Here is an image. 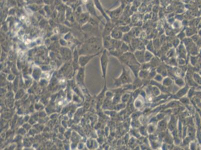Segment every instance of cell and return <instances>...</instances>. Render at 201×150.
<instances>
[{"instance_id": "cell-1", "label": "cell", "mask_w": 201, "mask_h": 150, "mask_svg": "<svg viewBox=\"0 0 201 150\" xmlns=\"http://www.w3.org/2000/svg\"><path fill=\"white\" fill-rule=\"evenodd\" d=\"M101 43L100 40L97 38H91L86 43L83 45L81 48V52H85V54H96L101 53Z\"/></svg>"}, {"instance_id": "cell-2", "label": "cell", "mask_w": 201, "mask_h": 150, "mask_svg": "<svg viewBox=\"0 0 201 150\" xmlns=\"http://www.w3.org/2000/svg\"><path fill=\"white\" fill-rule=\"evenodd\" d=\"M133 81L132 78L130 71L126 70L124 67L120 76L115 79L114 85L117 87L123 86L126 85L130 84L133 83Z\"/></svg>"}, {"instance_id": "cell-3", "label": "cell", "mask_w": 201, "mask_h": 150, "mask_svg": "<svg viewBox=\"0 0 201 150\" xmlns=\"http://www.w3.org/2000/svg\"><path fill=\"white\" fill-rule=\"evenodd\" d=\"M100 62H101L102 72L103 73V77L104 79V88H106V76H107L108 62H109L108 53L106 50H104L102 52V55L100 58Z\"/></svg>"}, {"instance_id": "cell-4", "label": "cell", "mask_w": 201, "mask_h": 150, "mask_svg": "<svg viewBox=\"0 0 201 150\" xmlns=\"http://www.w3.org/2000/svg\"><path fill=\"white\" fill-rule=\"evenodd\" d=\"M101 53H98L96 54H92V55H85V56H81L79 58V63L81 67H84L85 65H86L91 60H92L93 58L97 56H98L99 54Z\"/></svg>"}, {"instance_id": "cell-5", "label": "cell", "mask_w": 201, "mask_h": 150, "mask_svg": "<svg viewBox=\"0 0 201 150\" xmlns=\"http://www.w3.org/2000/svg\"><path fill=\"white\" fill-rule=\"evenodd\" d=\"M90 14L88 12H83L79 14L78 21L79 24L82 26H84L87 24L90 20Z\"/></svg>"}, {"instance_id": "cell-6", "label": "cell", "mask_w": 201, "mask_h": 150, "mask_svg": "<svg viewBox=\"0 0 201 150\" xmlns=\"http://www.w3.org/2000/svg\"><path fill=\"white\" fill-rule=\"evenodd\" d=\"M93 3L94 4V5H95V7L97 9H98L101 13H102L103 15L104 16V17H105L106 19L108 21V17L107 16L105 12H104V9L102 8V6L100 3V2L99 0H93Z\"/></svg>"}, {"instance_id": "cell-7", "label": "cell", "mask_w": 201, "mask_h": 150, "mask_svg": "<svg viewBox=\"0 0 201 150\" xmlns=\"http://www.w3.org/2000/svg\"><path fill=\"white\" fill-rule=\"evenodd\" d=\"M144 55H145V53H143L142 51L137 52V53L135 54V56L136 60H137V61L139 63H140L141 65L145 63V58H144Z\"/></svg>"}, {"instance_id": "cell-8", "label": "cell", "mask_w": 201, "mask_h": 150, "mask_svg": "<svg viewBox=\"0 0 201 150\" xmlns=\"http://www.w3.org/2000/svg\"><path fill=\"white\" fill-rule=\"evenodd\" d=\"M156 71L158 74H161L164 78L168 76V71L165 67L163 65H160L156 68Z\"/></svg>"}, {"instance_id": "cell-9", "label": "cell", "mask_w": 201, "mask_h": 150, "mask_svg": "<svg viewBox=\"0 0 201 150\" xmlns=\"http://www.w3.org/2000/svg\"><path fill=\"white\" fill-rule=\"evenodd\" d=\"M188 90V87L187 86H185L184 87H182V88L180 89L176 94V97L178 98H180L183 97L185 95V94L187 93Z\"/></svg>"}, {"instance_id": "cell-10", "label": "cell", "mask_w": 201, "mask_h": 150, "mask_svg": "<svg viewBox=\"0 0 201 150\" xmlns=\"http://www.w3.org/2000/svg\"><path fill=\"white\" fill-rule=\"evenodd\" d=\"M173 83V81L171 78L167 76L166 77H164L162 83L164 87H165L167 88L168 87H170L172 85Z\"/></svg>"}, {"instance_id": "cell-11", "label": "cell", "mask_w": 201, "mask_h": 150, "mask_svg": "<svg viewBox=\"0 0 201 150\" xmlns=\"http://www.w3.org/2000/svg\"><path fill=\"white\" fill-rule=\"evenodd\" d=\"M149 70H145L141 69L138 74V77L141 79H145L147 78H149Z\"/></svg>"}, {"instance_id": "cell-12", "label": "cell", "mask_w": 201, "mask_h": 150, "mask_svg": "<svg viewBox=\"0 0 201 150\" xmlns=\"http://www.w3.org/2000/svg\"><path fill=\"white\" fill-rule=\"evenodd\" d=\"M175 84L178 87L181 88L185 86V82L184 80L181 78H177L175 81Z\"/></svg>"}, {"instance_id": "cell-13", "label": "cell", "mask_w": 201, "mask_h": 150, "mask_svg": "<svg viewBox=\"0 0 201 150\" xmlns=\"http://www.w3.org/2000/svg\"><path fill=\"white\" fill-rule=\"evenodd\" d=\"M167 126V124L166 121H165L164 120L160 121L159 123H158V128L159 130H161V131H163V130H165Z\"/></svg>"}, {"instance_id": "cell-14", "label": "cell", "mask_w": 201, "mask_h": 150, "mask_svg": "<svg viewBox=\"0 0 201 150\" xmlns=\"http://www.w3.org/2000/svg\"><path fill=\"white\" fill-rule=\"evenodd\" d=\"M130 94H129V93L124 94L121 96V102L123 103L126 104L128 102L129 100L130 99Z\"/></svg>"}, {"instance_id": "cell-15", "label": "cell", "mask_w": 201, "mask_h": 150, "mask_svg": "<svg viewBox=\"0 0 201 150\" xmlns=\"http://www.w3.org/2000/svg\"><path fill=\"white\" fill-rule=\"evenodd\" d=\"M153 56L151 53H149V52H146L145 53L144 55V58H145V62H150L153 59Z\"/></svg>"}, {"instance_id": "cell-16", "label": "cell", "mask_w": 201, "mask_h": 150, "mask_svg": "<svg viewBox=\"0 0 201 150\" xmlns=\"http://www.w3.org/2000/svg\"><path fill=\"white\" fill-rule=\"evenodd\" d=\"M152 92L153 94L156 96H158L160 95L161 94V91H160V90L159 89V88L157 86H155L152 87Z\"/></svg>"}, {"instance_id": "cell-17", "label": "cell", "mask_w": 201, "mask_h": 150, "mask_svg": "<svg viewBox=\"0 0 201 150\" xmlns=\"http://www.w3.org/2000/svg\"><path fill=\"white\" fill-rule=\"evenodd\" d=\"M176 119L175 118H172L170 120V123H169V128L172 129V130H174L175 129V127L176 126Z\"/></svg>"}, {"instance_id": "cell-18", "label": "cell", "mask_w": 201, "mask_h": 150, "mask_svg": "<svg viewBox=\"0 0 201 150\" xmlns=\"http://www.w3.org/2000/svg\"><path fill=\"white\" fill-rule=\"evenodd\" d=\"M153 79L154 80V81L157 82L158 83H160V82H162L163 80L164 79V77L161 74H159L157 73Z\"/></svg>"}, {"instance_id": "cell-19", "label": "cell", "mask_w": 201, "mask_h": 150, "mask_svg": "<svg viewBox=\"0 0 201 150\" xmlns=\"http://www.w3.org/2000/svg\"><path fill=\"white\" fill-rule=\"evenodd\" d=\"M143 105V103H142V101H141V100L139 99H137L136 100V101H135V103H134V105L135 107L136 108H140Z\"/></svg>"}, {"instance_id": "cell-20", "label": "cell", "mask_w": 201, "mask_h": 150, "mask_svg": "<svg viewBox=\"0 0 201 150\" xmlns=\"http://www.w3.org/2000/svg\"><path fill=\"white\" fill-rule=\"evenodd\" d=\"M155 129L154 128L153 126H150L149 128H148V132H149V133H153V132H154Z\"/></svg>"}, {"instance_id": "cell-21", "label": "cell", "mask_w": 201, "mask_h": 150, "mask_svg": "<svg viewBox=\"0 0 201 150\" xmlns=\"http://www.w3.org/2000/svg\"><path fill=\"white\" fill-rule=\"evenodd\" d=\"M77 0H67V1L70 3H75L77 2Z\"/></svg>"}]
</instances>
